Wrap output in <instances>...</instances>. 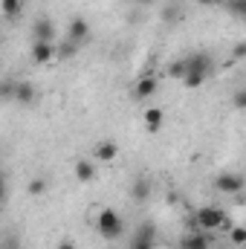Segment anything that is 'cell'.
Wrapping results in <instances>:
<instances>
[{
	"label": "cell",
	"instance_id": "6",
	"mask_svg": "<svg viewBox=\"0 0 246 249\" xmlns=\"http://www.w3.org/2000/svg\"><path fill=\"white\" fill-rule=\"evenodd\" d=\"M87 38H90V23H87L84 18H72L70 26H67V41H72V44H84Z\"/></svg>",
	"mask_w": 246,
	"mask_h": 249
},
{
	"label": "cell",
	"instance_id": "30",
	"mask_svg": "<svg viewBox=\"0 0 246 249\" xmlns=\"http://www.w3.org/2000/svg\"><path fill=\"white\" fill-rule=\"evenodd\" d=\"M130 3H139V6H148V3H154V0H130Z\"/></svg>",
	"mask_w": 246,
	"mask_h": 249
},
{
	"label": "cell",
	"instance_id": "4",
	"mask_svg": "<svg viewBox=\"0 0 246 249\" xmlns=\"http://www.w3.org/2000/svg\"><path fill=\"white\" fill-rule=\"evenodd\" d=\"M29 55H32L35 64H50L58 58V47H55V41H35L32 50H29Z\"/></svg>",
	"mask_w": 246,
	"mask_h": 249
},
{
	"label": "cell",
	"instance_id": "28",
	"mask_svg": "<svg viewBox=\"0 0 246 249\" xmlns=\"http://www.w3.org/2000/svg\"><path fill=\"white\" fill-rule=\"evenodd\" d=\"M55 249H75V244H72L70 238H61V241H58V247H55Z\"/></svg>",
	"mask_w": 246,
	"mask_h": 249
},
{
	"label": "cell",
	"instance_id": "1",
	"mask_svg": "<svg viewBox=\"0 0 246 249\" xmlns=\"http://www.w3.org/2000/svg\"><path fill=\"white\" fill-rule=\"evenodd\" d=\"M194 226L203 232H217V229H232L229 226V214L220 206H200L194 212Z\"/></svg>",
	"mask_w": 246,
	"mask_h": 249
},
{
	"label": "cell",
	"instance_id": "24",
	"mask_svg": "<svg viewBox=\"0 0 246 249\" xmlns=\"http://www.w3.org/2000/svg\"><path fill=\"white\" fill-rule=\"evenodd\" d=\"M232 61H246V41H238L232 47Z\"/></svg>",
	"mask_w": 246,
	"mask_h": 249
},
{
	"label": "cell",
	"instance_id": "2",
	"mask_svg": "<svg viewBox=\"0 0 246 249\" xmlns=\"http://www.w3.org/2000/svg\"><path fill=\"white\" fill-rule=\"evenodd\" d=\"M96 229L105 241H116L122 238L124 232V223H122V214L116 209H99L96 212Z\"/></svg>",
	"mask_w": 246,
	"mask_h": 249
},
{
	"label": "cell",
	"instance_id": "16",
	"mask_svg": "<svg viewBox=\"0 0 246 249\" xmlns=\"http://www.w3.org/2000/svg\"><path fill=\"white\" fill-rule=\"evenodd\" d=\"M130 197H133V200H139V203H142V200H148V197H151V183H148L145 177H139V180L130 186Z\"/></svg>",
	"mask_w": 246,
	"mask_h": 249
},
{
	"label": "cell",
	"instance_id": "5",
	"mask_svg": "<svg viewBox=\"0 0 246 249\" xmlns=\"http://www.w3.org/2000/svg\"><path fill=\"white\" fill-rule=\"evenodd\" d=\"M157 90H159V78L157 75H139L136 78V84H133V96L139 99V102H145V99H151V96H157Z\"/></svg>",
	"mask_w": 246,
	"mask_h": 249
},
{
	"label": "cell",
	"instance_id": "23",
	"mask_svg": "<svg viewBox=\"0 0 246 249\" xmlns=\"http://www.w3.org/2000/svg\"><path fill=\"white\" fill-rule=\"evenodd\" d=\"M232 107H235V110H246V87H241V90L232 93Z\"/></svg>",
	"mask_w": 246,
	"mask_h": 249
},
{
	"label": "cell",
	"instance_id": "15",
	"mask_svg": "<svg viewBox=\"0 0 246 249\" xmlns=\"http://www.w3.org/2000/svg\"><path fill=\"white\" fill-rule=\"evenodd\" d=\"M206 78H209L206 72H197V70H188V72H185L183 78H180V84H183L185 90H197V87H203V84H206Z\"/></svg>",
	"mask_w": 246,
	"mask_h": 249
},
{
	"label": "cell",
	"instance_id": "22",
	"mask_svg": "<svg viewBox=\"0 0 246 249\" xmlns=\"http://www.w3.org/2000/svg\"><path fill=\"white\" fill-rule=\"evenodd\" d=\"M15 90H18V81H3V87H0L3 102H15Z\"/></svg>",
	"mask_w": 246,
	"mask_h": 249
},
{
	"label": "cell",
	"instance_id": "21",
	"mask_svg": "<svg viewBox=\"0 0 246 249\" xmlns=\"http://www.w3.org/2000/svg\"><path fill=\"white\" fill-rule=\"evenodd\" d=\"M229 241L235 247H246V226H232L229 229Z\"/></svg>",
	"mask_w": 246,
	"mask_h": 249
},
{
	"label": "cell",
	"instance_id": "10",
	"mask_svg": "<svg viewBox=\"0 0 246 249\" xmlns=\"http://www.w3.org/2000/svg\"><path fill=\"white\" fill-rule=\"evenodd\" d=\"M142 124H145V130H151V133L162 130V124H165V113H162V107H145V113H142Z\"/></svg>",
	"mask_w": 246,
	"mask_h": 249
},
{
	"label": "cell",
	"instance_id": "17",
	"mask_svg": "<svg viewBox=\"0 0 246 249\" xmlns=\"http://www.w3.org/2000/svg\"><path fill=\"white\" fill-rule=\"evenodd\" d=\"M47 188H50V183H47L44 177H35V180L26 186V194H29V197H44V194H47Z\"/></svg>",
	"mask_w": 246,
	"mask_h": 249
},
{
	"label": "cell",
	"instance_id": "12",
	"mask_svg": "<svg viewBox=\"0 0 246 249\" xmlns=\"http://www.w3.org/2000/svg\"><path fill=\"white\" fill-rule=\"evenodd\" d=\"M185 61H188V70H197V72H211V67H214V61H211V55L209 53H191V55H185Z\"/></svg>",
	"mask_w": 246,
	"mask_h": 249
},
{
	"label": "cell",
	"instance_id": "14",
	"mask_svg": "<svg viewBox=\"0 0 246 249\" xmlns=\"http://www.w3.org/2000/svg\"><path fill=\"white\" fill-rule=\"evenodd\" d=\"M72 174H75L78 183H93V180H96V165H93V160H78V162L72 165Z\"/></svg>",
	"mask_w": 246,
	"mask_h": 249
},
{
	"label": "cell",
	"instance_id": "29",
	"mask_svg": "<svg viewBox=\"0 0 246 249\" xmlns=\"http://www.w3.org/2000/svg\"><path fill=\"white\" fill-rule=\"evenodd\" d=\"M3 249H18V244H15V238H12V235L3 241Z\"/></svg>",
	"mask_w": 246,
	"mask_h": 249
},
{
	"label": "cell",
	"instance_id": "27",
	"mask_svg": "<svg viewBox=\"0 0 246 249\" xmlns=\"http://www.w3.org/2000/svg\"><path fill=\"white\" fill-rule=\"evenodd\" d=\"M200 6H206V9H217V6H226V0H197Z\"/></svg>",
	"mask_w": 246,
	"mask_h": 249
},
{
	"label": "cell",
	"instance_id": "8",
	"mask_svg": "<svg viewBox=\"0 0 246 249\" xmlns=\"http://www.w3.org/2000/svg\"><path fill=\"white\" fill-rule=\"evenodd\" d=\"M93 157H96L99 162H113V160L119 157V145H116L113 139H102V142L93 145Z\"/></svg>",
	"mask_w": 246,
	"mask_h": 249
},
{
	"label": "cell",
	"instance_id": "18",
	"mask_svg": "<svg viewBox=\"0 0 246 249\" xmlns=\"http://www.w3.org/2000/svg\"><path fill=\"white\" fill-rule=\"evenodd\" d=\"M20 9H23V0H3V15L12 20V18H18L20 15Z\"/></svg>",
	"mask_w": 246,
	"mask_h": 249
},
{
	"label": "cell",
	"instance_id": "3",
	"mask_svg": "<svg viewBox=\"0 0 246 249\" xmlns=\"http://www.w3.org/2000/svg\"><path fill=\"white\" fill-rule=\"evenodd\" d=\"M246 186V180H244V174H238V171H220L217 177H214V188L220 191V194H241Z\"/></svg>",
	"mask_w": 246,
	"mask_h": 249
},
{
	"label": "cell",
	"instance_id": "19",
	"mask_svg": "<svg viewBox=\"0 0 246 249\" xmlns=\"http://www.w3.org/2000/svg\"><path fill=\"white\" fill-rule=\"evenodd\" d=\"M226 12L244 20L246 18V0H226Z\"/></svg>",
	"mask_w": 246,
	"mask_h": 249
},
{
	"label": "cell",
	"instance_id": "26",
	"mask_svg": "<svg viewBox=\"0 0 246 249\" xmlns=\"http://www.w3.org/2000/svg\"><path fill=\"white\" fill-rule=\"evenodd\" d=\"M75 50H78V44L67 41V44H64L61 50H58V55H61V58H72V55H75Z\"/></svg>",
	"mask_w": 246,
	"mask_h": 249
},
{
	"label": "cell",
	"instance_id": "20",
	"mask_svg": "<svg viewBox=\"0 0 246 249\" xmlns=\"http://www.w3.org/2000/svg\"><path fill=\"white\" fill-rule=\"evenodd\" d=\"M185 72H188V61H185V55L183 58H177V61H171V67H168V75H171V78H183Z\"/></svg>",
	"mask_w": 246,
	"mask_h": 249
},
{
	"label": "cell",
	"instance_id": "13",
	"mask_svg": "<svg viewBox=\"0 0 246 249\" xmlns=\"http://www.w3.org/2000/svg\"><path fill=\"white\" fill-rule=\"evenodd\" d=\"M35 99H38V93H35V84L32 81H18V90H15V102L18 105H35Z\"/></svg>",
	"mask_w": 246,
	"mask_h": 249
},
{
	"label": "cell",
	"instance_id": "31",
	"mask_svg": "<svg viewBox=\"0 0 246 249\" xmlns=\"http://www.w3.org/2000/svg\"><path fill=\"white\" fill-rule=\"evenodd\" d=\"M130 249H157V247H130Z\"/></svg>",
	"mask_w": 246,
	"mask_h": 249
},
{
	"label": "cell",
	"instance_id": "9",
	"mask_svg": "<svg viewBox=\"0 0 246 249\" xmlns=\"http://www.w3.org/2000/svg\"><path fill=\"white\" fill-rule=\"evenodd\" d=\"M32 38L35 41H55V23L50 18H38L32 23Z\"/></svg>",
	"mask_w": 246,
	"mask_h": 249
},
{
	"label": "cell",
	"instance_id": "7",
	"mask_svg": "<svg viewBox=\"0 0 246 249\" xmlns=\"http://www.w3.org/2000/svg\"><path fill=\"white\" fill-rule=\"evenodd\" d=\"M130 247H157V226H154L151 220L139 223V229H136V235H133V244H130Z\"/></svg>",
	"mask_w": 246,
	"mask_h": 249
},
{
	"label": "cell",
	"instance_id": "25",
	"mask_svg": "<svg viewBox=\"0 0 246 249\" xmlns=\"http://www.w3.org/2000/svg\"><path fill=\"white\" fill-rule=\"evenodd\" d=\"M180 18V6H165V12H162V20L165 23H174Z\"/></svg>",
	"mask_w": 246,
	"mask_h": 249
},
{
	"label": "cell",
	"instance_id": "11",
	"mask_svg": "<svg viewBox=\"0 0 246 249\" xmlns=\"http://www.w3.org/2000/svg\"><path fill=\"white\" fill-rule=\"evenodd\" d=\"M211 232H194V235H185L183 241H180V249H211V238H209Z\"/></svg>",
	"mask_w": 246,
	"mask_h": 249
}]
</instances>
